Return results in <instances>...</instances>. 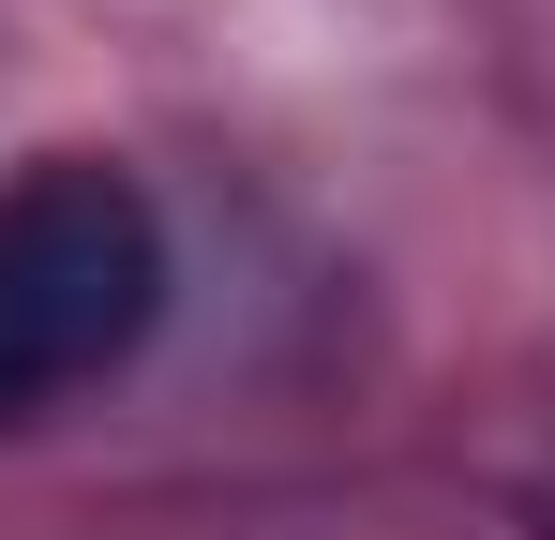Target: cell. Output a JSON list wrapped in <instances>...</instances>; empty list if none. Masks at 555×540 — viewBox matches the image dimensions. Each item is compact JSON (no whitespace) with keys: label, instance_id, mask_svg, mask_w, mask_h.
I'll list each match as a JSON object with an SVG mask.
<instances>
[{"label":"cell","instance_id":"6da1fadb","mask_svg":"<svg viewBox=\"0 0 555 540\" xmlns=\"http://www.w3.org/2000/svg\"><path fill=\"white\" fill-rule=\"evenodd\" d=\"M166 316V210L105 151H46L0 180V421H46L151 346Z\"/></svg>","mask_w":555,"mask_h":540}]
</instances>
